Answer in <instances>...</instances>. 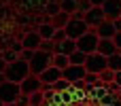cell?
Here are the masks:
<instances>
[{
	"mask_svg": "<svg viewBox=\"0 0 121 106\" xmlns=\"http://www.w3.org/2000/svg\"><path fill=\"white\" fill-rule=\"evenodd\" d=\"M64 30H66V36H68V38L79 40V38H81L83 34H87L91 28L85 23V19H72V17H70V21H68V25H66Z\"/></svg>",
	"mask_w": 121,
	"mask_h": 106,
	"instance_id": "obj_5",
	"label": "cell"
},
{
	"mask_svg": "<svg viewBox=\"0 0 121 106\" xmlns=\"http://www.w3.org/2000/svg\"><path fill=\"white\" fill-rule=\"evenodd\" d=\"M30 74H32V72H30V64H28L26 59H17V62L9 64V66H6V72H4L6 81H11V83H19V85H21Z\"/></svg>",
	"mask_w": 121,
	"mask_h": 106,
	"instance_id": "obj_1",
	"label": "cell"
},
{
	"mask_svg": "<svg viewBox=\"0 0 121 106\" xmlns=\"http://www.w3.org/2000/svg\"><path fill=\"white\" fill-rule=\"evenodd\" d=\"M6 66H9V62L0 55V74H4V72H6Z\"/></svg>",
	"mask_w": 121,
	"mask_h": 106,
	"instance_id": "obj_33",
	"label": "cell"
},
{
	"mask_svg": "<svg viewBox=\"0 0 121 106\" xmlns=\"http://www.w3.org/2000/svg\"><path fill=\"white\" fill-rule=\"evenodd\" d=\"M74 51H79L77 49V40H72V38H66L64 42H55V53H62V55H72Z\"/></svg>",
	"mask_w": 121,
	"mask_h": 106,
	"instance_id": "obj_13",
	"label": "cell"
},
{
	"mask_svg": "<svg viewBox=\"0 0 121 106\" xmlns=\"http://www.w3.org/2000/svg\"><path fill=\"white\" fill-rule=\"evenodd\" d=\"M0 106H4V104H2V102H0Z\"/></svg>",
	"mask_w": 121,
	"mask_h": 106,
	"instance_id": "obj_40",
	"label": "cell"
},
{
	"mask_svg": "<svg viewBox=\"0 0 121 106\" xmlns=\"http://www.w3.org/2000/svg\"><path fill=\"white\" fill-rule=\"evenodd\" d=\"M102 11H104V15H106L108 21L119 19L121 17V0H106L102 4Z\"/></svg>",
	"mask_w": 121,
	"mask_h": 106,
	"instance_id": "obj_10",
	"label": "cell"
},
{
	"mask_svg": "<svg viewBox=\"0 0 121 106\" xmlns=\"http://www.w3.org/2000/svg\"><path fill=\"white\" fill-rule=\"evenodd\" d=\"M70 17H72V19H85V13H83V11H77V13H72Z\"/></svg>",
	"mask_w": 121,
	"mask_h": 106,
	"instance_id": "obj_34",
	"label": "cell"
},
{
	"mask_svg": "<svg viewBox=\"0 0 121 106\" xmlns=\"http://www.w3.org/2000/svg\"><path fill=\"white\" fill-rule=\"evenodd\" d=\"M108 68V57L100 55V53H91L87 55V62H85V70L87 72H94V74H100L102 70Z\"/></svg>",
	"mask_w": 121,
	"mask_h": 106,
	"instance_id": "obj_6",
	"label": "cell"
},
{
	"mask_svg": "<svg viewBox=\"0 0 121 106\" xmlns=\"http://www.w3.org/2000/svg\"><path fill=\"white\" fill-rule=\"evenodd\" d=\"M4 106H17V104H4Z\"/></svg>",
	"mask_w": 121,
	"mask_h": 106,
	"instance_id": "obj_39",
	"label": "cell"
},
{
	"mask_svg": "<svg viewBox=\"0 0 121 106\" xmlns=\"http://www.w3.org/2000/svg\"><path fill=\"white\" fill-rule=\"evenodd\" d=\"M85 83H87V85H91V87H94V85H100V74L87 72V74H85Z\"/></svg>",
	"mask_w": 121,
	"mask_h": 106,
	"instance_id": "obj_26",
	"label": "cell"
},
{
	"mask_svg": "<svg viewBox=\"0 0 121 106\" xmlns=\"http://www.w3.org/2000/svg\"><path fill=\"white\" fill-rule=\"evenodd\" d=\"M32 55H34V51H30V49H23V51H21V55H19V59H26V62H30V59H32Z\"/></svg>",
	"mask_w": 121,
	"mask_h": 106,
	"instance_id": "obj_30",
	"label": "cell"
},
{
	"mask_svg": "<svg viewBox=\"0 0 121 106\" xmlns=\"http://www.w3.org/2000/svg\"><path fill=\"white\" fill-rule=\"evenodd\" d=\"M68 89H72V85H70L66 79H60V81L53 85V91H57V93H62V91H68Z\"/></svg>",
	"mask_w": 121,
	"mask_h": 106,
	"instance_id": "obj_23",
	"label": "cell"
},
{
	"mask_svg": "<svg viewBox=\"0 0 121 106\" xmlns=\"http://www.w3.org/2000/svg\"><path fill=\"white\" fill-rule=\"evenodd\" d=\"M40 51L55 55V42H53V40H43V42H40Z\"/></svg>",
	"mask_w": 121,
	"mask_h": 106,
	"instance_id": "obj_25",
	"label": "cell"
},
{
	"mask_svg": "<svg viewBox=\"0 0 121 106\" xmlns=\"http://www.w3.org/2000/svg\"><path fill=\"white\" fill-rule=\"evenodd\" d=\"M53 66H55V68H60V70H66V68L70 66V59H68V55L55 53V55H53Z\"/></svg>",
	"mask_w": 121,
	"mask_h": 106,
	"instance_id": "obj_19",
	"label": "cell"
},
{
	"mask_svg": "<svg viewBox=\"0 0 121 106\" xmlns=\"http://www.w3.org/2000/svg\"><path fill=\"white\" fill-rule=\"evenodd\" d=\"M102 21H106V15H104V11H102V6H94L91 11H87L85 13V23L89 25V28H98Z\"/></svg>",
	"mask_w": 121,
	"mask_h": 106,
	"instance_id": "obj_8",
	"label": "cell"
},
{
	"mask_svg": "<svg viewBox=\"0 0 121 106\" xmlns=\"http://www.w3.org/2000/svg\"><path fill=\"white\" fill-rule=\"evenodd\" d=\"M28 64H30V72L36 74V76H40L47 68L53 66V55H51V53H45V51L38 49V51H34L32 59H30Z\"/></svg>",
	"mask_w": 121,
	"mask_h": 106,
	"instance_id": "obj_2",
	"label": "cell"
},
{
	"mask_svg": "<svg viewBox=\"0 0 121 106\" xmlns=\"http://www.w3.org/2000/svg\"><path fill=\"white\" fill-rule=\"evenodd\" d=\"M79 4H81V0H62V2H60L62 11H64V13H68V15L77 13V11H79Z\"/></svg>",
	"mask_w": 121,
	"mask_h": 106,
	"instance_id": "obj_18",
	"label": "cell"
},
{
	"mask_svg": "<svg viewBox=\"0 0 121 106\" xmlns=\"http://www.w3.org/2000/svg\"><path fill=\"white\" fill-rule=\"evenodd\" d=\"M113 25H115V30H117V32H121V17H119V19H115V21H113Z\"/></svg>",
	"mask_w": 121,
	"mask_h": 106,
	"instance_id": "obj_35",
	"label": "cell"
},
{
	"mask_svg": "<svg viewBox=\"0 0 121 106\" xmlns=\"http://www.w3.org/2000/svg\"><path fill=\"white\" fill-rule=\"evenodd\" d=\"M36 91H43V81H40V76L30 74V76L21 83V93L32 96V93H36Z\"/></svg>",
	"mask_w": 121,
	"mask_h": 106,
	"instance_id": "obj_9",
	"label": "cell"
},
{
	"mask_svg": "<svg viewBox=\"0 0 121 106\" xmlns=\"http://www.w3.org/2000/svg\"><path fill=\"white\" fill-rule=\"evenodd\" d=\"M30 106H32V104H30Z\"/></svg>",
	"mask_w": 121,
	"mask_h": 106,
	"instance_id": "obj_42",
	"label": "cell"
},
{
	"mask_svg": "<svg viewBox=\"0 0 121 106\" xmlns=\"http://www.w3.org/2000/svg\"><path fill=\"white\" fill-rule=\"evenodd\" d=\"M96 34L100 36V38H115V34H117V30H115V25H113V21H102L98 28H96Z\"/></svg>",
	"mask_w": 121,
	"mask_h": 106,
	"instance_id": "obj_15",
	"label": "cell"
},
{
	"mask_svg": "<svg viewBox=\"0 0 121 106\" xmlns=\"http://www.w3.org/2000/svg\"><path fill=\"white\" fill-rule=\"evenodd\" d=\"M100 83H102V85H111V83H115V72L108 70V68L102 70V72H100Z\"/></svg>",
	"mask_w": 121,
	"mask_h": 106,
	"instance_id": "obj_22",
	"label": "cell"
},
{
	"mask_svg": "<svg viewBox=\"0 0 121 106\" xmlns=\"http://www.w3.org/2000/svg\"><path fill=\"white\" fill-rule=\"evenodd\" d=\"M98 42H100V36H98L96 30L91 28L87 34H83V36L77 40V49L83 51L85 55H91V53H98Z\"/></svg>",
	"mask_w": 121,
	"mask_h": 106,
	"instance_id": "obj_3",
	"label": "cell"
},
{
	"mask_svg": "<svg viewBox=\"0 0 121 106\" xmlns=\"http://www.w3.org/2000/svg\"><path fill=\"white\" fill-rule=\"evenodd\" d=\"M30 104H32V106H43V104H45V93H43V91L32 93V96H30Z\"/></svg>",
	"mask_w": 121,
	"mask_h": 106,
	"instance_id": "obj_24",
	"label": "cell"
},
{
	"mask_svg": "<svg viewBox=\"0 0 121 106\" xmlns=\"http://www.w3.org/2000/svg\"><path fill=\"white\" fill-rule=\"evenodd\" d=\"M119 55H121V51H119Z\"/></svg>",
	"mask_w": 121,
	"mask_h": 106,
	"instance_id": "obj_41",
	"label": "cell"
},
{
	"mask_svg": "<svg viewBox=\"0 0 121 106\" xmlns=\"http://www.w3.org/2000/svg\"><path fill=\"white\" fill-rule=\"evenodd\" d=\"M89 2H91V4H94V6H102V4H104V2H106V0H89Z\"/></svg>",
	"mask_w": 121,
	"mask_h": 106,
	"instance_id": "obj_36",
	"label": "cell"
},
{
	"mask_svg": "<svg viewBox=\"0 0 121 106\" xmlns=\"http://www.w3.org/2000/svg\"><path fill=\"white\" fill-rule=\"evenodd\" d=\"M113 42H115V47H117V51H121V32L115 34V38H113Z\"/></svg>",
	"mask_w": 121,
	"mask_h": 106,
	"instance_id": "obj_32",
	"label": "cell"
},
{
	"mask_svg": "<svg viewBox=\"0 0 121 106\" xmlns=\"http://www.w3.org/2000/svg\"><path fill=\"white\" fill-rule=\"evenodd\" d=\"M115 83L119 85V89H121V72H117V74H115Z\"/></svg>",
	"mask_w": 121,
	"mask_h": 106,
	"instance_id": "obj_37",
	"label": "cell"
},
{
	"mask_svg": "<svg viewBox=\"0 0 121 106\" xmlns=\"http://www.w3.org/2000/svg\"><path fill=\"white\" fill-rule=\"evenodd\" d=\"M70 66H85V62H87V55L83 53V51H74L70 57Z\"/></svg>",
	"mask_w": 121,
	"mask_h": 106,
	"instance_id": "obj_20",
	"label": "cell"
},
{
	"mask_svg": "<svg viewBox=\"0 0 121 106\" xmlns=\"http://www.w3.org/2000/svg\"><path fill=\"white\" fill-rule=\"evenodd\" d=\"M4 83H6V76H4V74H0V85H4Z\"/></svg>",
	"mask_w": 121,
	"mask_h": 106,
	"instance_id": "obj_38",
	"label": "cell"
},
{
	"mask_svg": "<svg viewBox=\"0 0 121 106\" xmlns=\"http://www.w3.org/2000/svg\"><path fill=\"white\" fill-rule=\"evenodd\" d=\"M60 79H64V76H62V70H60V68H55V66L47 68V70L40 74V81H43V85H51V87H53V85H55Z\"/></svg>",
	"mask_w": 121,
	"mask_h": 106,
	"instance_id": "obj_12",
	"label": "cell"
},
{
	"mask_svg": "<svg viewBox=\"0 0 121 106\" xmlns=\"http://www.w3.org/2000/svg\"><path fill=\"white\" fill-rule=\"evenodd\" d=\"M108 70H113L115 74L121 72V55H119V51H117L115 55H111V57H108Z\"/></svg>",
	"mask_w": 121,
	"mask_h": 106,
	"instance_id": "obj_21",
	"label": "cell"
},
{
	"mask_svg": "<svg viewBox=\"0 0 121 106\" xmlns=\"http://www.w3.org/2000/svg\"><path fill=\"white\" fill-rule=\"evenodd\" d=\"M40 42H43V38H40V34H38L36 30L28 32V34L23 36V40H21L23 49H30V51H38V49H40Z\"/></svg>",
	"mask_w": 121,
	"mask_h": 106,
	"instance_id": "obj_11",
	"label": "cell"
},
{
	"mask_svg": "<svg viewBox=\"0 0 121 106\" xmlns=\"http://www.w3.org/2000/svg\"><path fill=\"white\" fill-rule=\"evenodd\" d=\"M68 36H66V30L64 28H60V30H55V34H53V42H64Z\"/></svg>",
	"mask_w": 121,
	"mask_h": 106,
	"instance_id": "obj_27",
	"label": "cell"
},
{
	"mask_svg": "<svg viewBox=\"0 0 121 106\" xmlns=\"http://www.w3.org/2000/svg\"><path fill=\"white\" fill-rule=\"evenodd\" d=\"M85 74H87L85 66H68L66 70H62V76H64L70 85H74L77 81H83V79H85Z\"/></svg>",
	"mask_w": 121,
	"mask_h": 106,
	"instance_id": "obj_7",
	"label": "cell"
},
{
	"mask_svg": "<svg viewBox=\"0 0 121 106\" xmlns=\"http://www.w3.org/2000/svg\"><path fill=\"white\" fill-rule=\"evenodd\" d=\"M98 53L104 55V57L115 55V53H117V47H115L113 38H100V42H98Z\"/></svg>",
	"mask_w": 121,
	"mask_h": 106,
	"instance_id": "obj_14",
	"label": "cell"
},
{
	"mask_svg": "<svg viewBox=\"0 0 121 106\" xmlns=\"http://www.w3.org/2000/svg\"><path fill=\"white\" fill-rule=\"evenodd\" d=\"M19 96H21V85L19 83L6 81L4 85H0V102L2 104H15Z\"/></svg>",
	"mask_w": 121,
	"mask_h": 106,
	"instance_id": "obj_4",
	"label": "cell"
},
{
	"mask_svg": "<svg viewBox=\"0 0 121 106\" xmlns=\"http://www.w3.org/2000/svg\"><path fill=\"white\" fill-rule=\"evenodd\" d=\"M91 8H94V4H91L89 0H81V4H79V11L87 13V11H91Z\"/></svg>",
	"mask_w": 121,
	"mask_h": 106,
	"instance_id": "obj_29",
	"label": "cell"
},
{
	"mask_svg": "<svg viewBox=\"0 0 121 106\" xmlns=\"http://www.w3.org/2000/svg\"><path fill=\"white\" fill-rule=\"evenodd\" d=\"M36 32L40 34V38H43V40H53L55 28L51 25V21H45V23H40V25L36 28Z\"/></svg>",
	"mask_w": 121,
	"mask_h": 106,
	"instance_id": "obj_16",
	"label": "cell"
},
{
	"mask_svg": "<svg viewBox=\"0 0 121 106\" xmlns=\"http://www.w3.org/2000/svg\"><path fill=\"white\" fill-rule=\"evenodd\" d=\"M17 106H30V96H26V93H21L19 98H17Z\"/></svg>",
	"mask_w": 121,
	"mask_h": 106,
	"instance_id": "obj_28",
	"label": "cell"
},
{
	"mask_svg": "<svg viewBox=\"0 0 121 106\" xmlns=\"http://www.w3.org/2000/svg\"><path fill=\"white\" fill-rule=\"evenodd\" d=\"M11 49H13L17 55H21V51H23V45H21V42H13V45H11Z\"/></svg>",
	"mask_w": 121,
	"mask_h": 106,
	"instance_id": "obj_31",
	"label": "cell"
},
{
	"mask_svg": "<svg viewBox=\"0 0 121 106\" xmlns=\"http://www.w3.org/2000/svg\"><path fill=\"white\" fill-rule=\"evenodd\" d=\"M49 21H51V25H53L55 30H60V28H66V25H68V21H70V15L62 11L60 15H55V17H51Z\"/></svg>",
	"mask_w": 121,
	"mask_h": 106,
	"instance_id": "obj_17",
	"label": "cell"
}]
</instances>
